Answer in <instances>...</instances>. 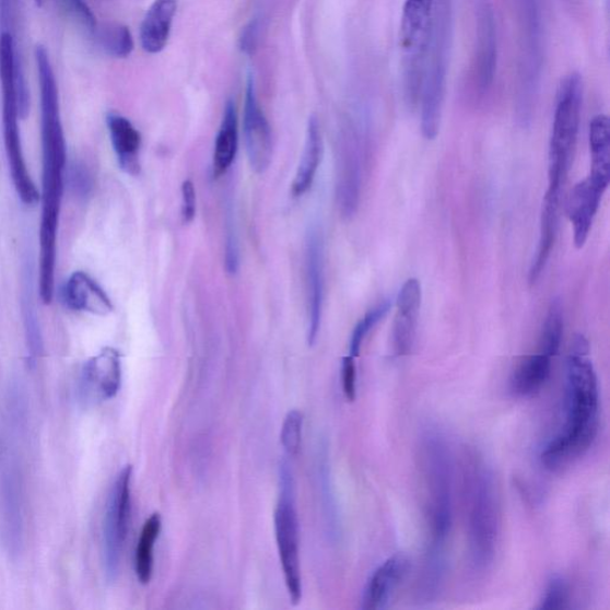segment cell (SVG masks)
<instances>
[{"mask_svg":"<svg viewBox=\"0 0 610 610\" xmlns=\"http://www.w3.org/2000/svg\"><path fill=\"white\" fill-rule=\"evenodd\" d=\"M35 62L42 106L43 216L39 227V298L48 305L55 297L57 238L64 189L66 140L61 122L59 87L47 48L37 45Z\"/></svg>","mask_w":610,"mask_h":610,"instance_id":"obj_1","label":"cell"},{"mask_svg":"<svg viewBox=\"0 0 610 610\" xmlns=\"http://www.w3.org/2000/svg\"><path fill=\"white\" fill-rule=\"evenodd\" d=\"M600 388L589 357V343L576 337L566 369V420L540 455L549 471H561L585 456L599 433Z\"/></svg>","mask_w":610,"mask_h":610,"instance_id":"obj_2","label":"cell"},{"mask_svg":"<svg viewBox=\"0 0 610 610\" xmlns=\"http://www.w3.org/2000/svg\"><path fill=\"white\" fill-rule=\"evenodd\" d=\"M420 471L430 542L423 574L444 577L447 540L454 524V457L445 435L434 427L422 431L419 443Z\"/></svg>","mask_w":610,"mask_h":610,"instance_id":"obj_3","label":"cell"},{"mask_svg":"<svg viewBox=\"0 0 610 610\" xmlns=\"http://www.w3.org/2000/svg\"><path fill=\"white\" fill-rule=\"evenodd\" d=\"M461 489L470 562L483 573L497 552L501 507L494 472L479 450L469 448L462 456Z\"/></svg>","mask_w":610,"mask_h":610,"instance_id":"obj_4","label":"cell"},{"mask_svg":"<svg viewBox=\"0 0 610 610\" xmlns=\"http://www.w3.org/2000/svg\"><path fill=\"white\" fill-rule=\"evenodd\" d=\"M0 87L3 98L4 144L11 179L26 206L39 201V192L26 167L19 119L30 113V95L16 56L15 38L11 32L0 34Z\"/></svg>","mask_w":610,"mask_h":610,"instance_id":"obj_5","label":"cell"},{"mask_svg":"<svg viewBox=\"0 0 610 610\" xmlns=\"http://www.w3.org/2000/svg\"><path fill=\"white\" fill-rule=\"evenodd\" d=\"M448 0H435L434 19L420 94L421 130L424 138L439 134L445 98L449 33Z\"/></svg>","mask_w":610,"mask_h":610,"instance_id":"obj_6","label":"cell"},{"mask_svg":"<svg viewBox=\"0 0 610 610\" xmlns=\"http://www.w3.org/2000/svg\"><path fill=\"white\" fill-rule=\"evenodd\" d=\"M583 99L582 78L572 73L563 79L556 96L549 150V185L563 191L577 143Z\"/></svg>","mask_w":610,"mask_h":610,"instance_id":"obj_7","label":"cell"},{"mask_svg":"<svg viewBox=\"0 0 610 610\" xmlns=\"http://www.w3.org/2000/svg\"><path fill=\"white\" fill-rule=\"evenodd\" d=\"M435 0H406L400 33L403 89L407 104L420 101L424 64L434 19Z\"/></svg>","mask_w":610,"mask_h":610,"instance_id":"obj_8","label":"cell"},{"mask_svg":"<svg viewBox=\"0 0 610 610\" xmlns=\"http://www.w3.org/2000/svg\"><path fill=\"white\" fill-rule=\"evenodd\" d=\"M274 529L290 599L298 603L302 599L298 519L293 473L286 464L281 468V495L274 513Z\"/></svg>","mask_w":610,"mask_h":610,"instance_id":"obj_9","label":"cell"},{"mask_svg":"<svg viewBox=\"0 0 610 610\" xmlns=\"http://www.w3.org/2000/svg\"><path fill=\"white\" fill-rule=\"evenodd\" d=\"M132 469L130 466L118 473L112 488L104 517V564L109 579H115L121 562L122 550L128 535L131 496L130 482Z\"/></svg>","mask_w":610,"mask_h":610,"instance_id":"obj_10","label":"cell"},{"mask_svg":"<svg viewBox=\"0 0 610 610\" xmlns=\"http://www.w3.org/2000/svg\"><path fill=\"white\" fill-rule=\"evenodd\" d=\"M244 136L250 167L258 174L267 171L272 161L271 128L265 117L256 94L255 79L248 77L245 110Z\"/></svg>","mask_w":610,"mask_h":610,"instance_id":"obj_11","label":"cell"},{"mask_svg":"<svg viewBox=\"0 0 610 610\" xmlns=\"http://www.w3.org/2000/svg\"><path fill=\"white\" fill-rule=\"evenodd\" d=\"M121 354L115 349L105 348L84 365L81 391L86 401H108L121 389Z\"/></svg>","mask_w":610,"mask_h":610,"instance_id":"obj_12","label":"cell"},{"mask_svg":"<svg viewBox=\"0 0 610 610\" xmlns=\"http://www.w3.org/2000/svg\"><path fill=\"white\" fill-rule=\"evenodd\" d=\"M16 460L8 447L0 449V511H2L5 536L9 547L12 542H21L22 513L21 484Z\"/></svg>","mask_w":610,"mask_h":610,"instance_id":"obj_13","label":"cell"},{"mask_svg":"<svg viewBox=\"0 0 610 610\" xmlns=\"http://www.w3.org/2000/svg\"><path fill=\"white\" fill-rule=\"evenodd\" d=\"M422 303L421 283L410 278L396 300L392 330V347L397 356L408 355L413 350Z\"/></svg>","mask_w":610,"mask_h":610,"instance_id":"obj_14","label":"cell"},{"mask_svg":"<svg viewBox=\"0 0 610 610\" xmlns=\"http://www.w3.org/2000/svg\"><path fill=\"white\" fill-rule=\"evenodd\" d=\"M497 64L495 13L486 0L477 8L476 83L484 94L493 85Z\"/></svg>","mask_w":610,"mask_h":610,"instance_id":"obj_15","label":"cell"},{"mask_svg":"<svg viewBox=\"0 0 610 610\" xmlns=\"http://www.w3.org/2000/svg\"><path fill=\"white\" fill-rule=\"evenodd\" d=\"M608 187L609 184L588 176L576 185L570 197L568 219L574 227V243L577 248L585 247Z\"/></svg>","mask_w":610,"mask_h":610,"instance_id":"obj_16","label":"cell"},{"mask_svg":"<svg viewBox=\"0 0 610 610\" xmlns=\"http://www.w3.org/2000/svg\"><path fill=\"white\" fill-rule=\"evenodd\" d=\"M407 572L408 561L401 554H395L386 562H383L366 582L362 608L365 610L387 608L394 593L406 577Z\"/></svg>","mask_w":610,"mask_h":610,"instance_id":"obj_17","label":"cell"},{"mask_svg":"<svg viewBox=\"0 0 610 610\" xmlns=\"http://www.w3.org/2000/svg\"><path fill=\"white\" fill-rule=\"evenodd\" d=\"M324 245L321 235L312 231L307 243V286L309 327L308 341L313 344L321 325L324 304Z\"/></svg>","mask_w":610,"mask_h":610,"instance_id":"obj_18","label":"cell"},{"mask_svg":"<svg viewBox=\"0 0 610 610\" xmlns=\"http://www.w3.org/2000/svg\"><path fill=\"white\" fill-rule=\"evenodd\" d=\"M63 297L68 307L75 312L106 316L114 305L105 291L82 271L74 272L64 285Z\"/></svg>","mask_w":610,"mask_h":610,"instance_id":"obj_19","label":"cell"},{"mask_svg":"<svg viewBox=\"0 0 610 610\" xmlns=\"http://www.w3.org/2000/svg\"><path fill=\"white\" fill-rule=\"evenodd\" d=\"M113 149L119 167L130 176L140 172L141 136L139 130L122 115L110 113L106 116Z\"/></svg>","mask_w":610,"mask_h":610,"instance_id":"obj_20","label":"cell"},{"mask_svg":"<svg viewBox=\"0 0 610 610\" xmlns=\"http://www.w3.org/2000/svg\"><path fill=\"white\" fill-rule=\"evenodd\" d=\"M178 0H154L141 24L140 42L144 51L157 55L168 43Z\"/></svg>","mask_w":610,"mask_h":610,"instance_id":"obj_21","label":"cell"},{"mask_svg":"<svg viewBox=\"0 0 610 610\" xmlns=\"http://www.w3.org/2000/svg\"><path fill=\"white\" fill-rule=\"evenodd\" d=\"M552 360V356L541 351L521 357L509 380L513 395L529 397L539 392L550 378Z\"/></svg>","mask_w":610,"mask_h":610,"instance_id":"obj_22","label":"cell"},{"mask_svg":"<svg viewBox=\"0 0 610 610\" xmlns=\"http://www.w3.org/2000/svg\"><path fill=\"white\" fill-rule=\"evenodd\" d=\"M322 153L324 143L320 126H318L317 119L312 117L308 125L307 139H305L304 151L293 184V193L295 196H302L312 187L318 166L321 164Z\"/></svg>","mask_w":610,"mask_h":610,"instance_id":"obj_23","label":"cell"},{"mask_svg":"<svg viewBox=\"0 0 610 610\" xmlns=\"http://www.w3.org/2000/svg\"><path fill=\"white\" fill-rule=\"evenodd\" d=\"M362 187V153L356 144L351 143L342 153L340 201L347 215L353 214L360 202Z\"/></svg>","mask_w":610,"mask_h":610,"instance_id":"obj_24","label":"cell"},{"mask_svg":"<svg viewBox=\"0 0 610 610\" xmlns=\"http://www.w3.org/2000/svg\"><path fill=\"white\" fill-rule=\"evenodd\" d=\"M238 143L237 115L235 104L225 105L221 128L216 138L214 153V176L220 177L234 162Z\"/></svg>","mask_w":610,"mask_h":610,"instance_id":"obj_25","label":"cell"},{"mask_svg":"<svg viewBox=\"0 0 610 610\" xmlns=\"http://www.w3.org/2000/svg\"><path fill=\"white\" fill-rule=\"evenodd\" d=\"M589 148L591 155L590 174L610 179V125L608 116L600 114L591 119Z\"/></svg>","mask_w":610,"mask_h":610,"instance_id":"obj_26","label":"cell"},{"mask_svg":"<svg viewBox=\"0 0 610 610\" xmlns=\"http://www.w3.org/2000/svg\"><path fill=\"white\" fill-rule=\"evenodd\" d=\"M162 532L161 514H153L145 520L136 552V573L142 585H149L153 575L154 548Z\"/></svg>","mask_w":610,"mask_h":610,"instance_id":"obj_27","label":"cell"},{"mask_svg":"<svg viewBox=\"0 0 610 610\" xmlns=\"http://www.w3.org/2000/svg\"><path fill=\"white\" fill-rule=\"evenodd\" d=\"M96 34L102 49L113 58L127 59L134 50V38L124 24L105 25Z\"/></svg>","mask_w":610,"mask_h":610,"instance_id":"obj_28","label":"cell"},{"mask_svg":"<svg viewBox=\"0 0 610 610\" xmlns=\"http://www.w3.org/2000/svg\"><path fill=\"white\" fill-rule=\"evenodd\" d=\"M564 333V316L562 303L554 300L543 322L539 351L554 357L561 350Z\"/></svg>","mask_w":610,"mask_h":610,"instance_id":"obj_29","label":"cell"},{"mask_svg":"<svg viewBox=\"0 0 610 610\" xmlns=\"http://www.w3.org/2000/svg\"><path fill=\"white\" fill-rule=\"evenodd\" d=\"M390 302H383L377 305L376 308L369 310L360 322L355 326L351 342H350V355L356 357L360 355L363 342L369 335V331L373 330L388 314L390 310Z\"/></svg>","mask_w":610,"mask_h":610,"instance_id":"obj_30","label":"cell"},{"mask_svg":"<svg viewBox=\"0 0 610 610\" xmlns=\"http://www.w3.org/2000/svg\"><path fill=\"white\" fill-rule=\"evenodd\" d=\"M60 8L73 22L89 33L97 32V19L85 0H58Z\"/></svg>","mask_w":610,"mask_h":610,"instance_id":"obj_31","label":"cell"},{"mask_svg":"<svg viewBox=\"0 0 610 610\" xmlns=\"http://www.w3.org/2000/svg\"><path fill=\"white\" fill-rule=\"evenodd\" d=\"M570 589L567 582L561 576H553L542 594L539 609L554 610L568 607Z\"/></svg>","mask_w":610,"mask_h":610,"instance_id":"obj_32","label":"cell"},{"mask_svg":"<svg viewBox=\"0 0 610 610\" xmlns=\"http://www.w3.org/2000/svg\"><path fill=\"white\" fill-rule=\"evenodd\" d=\"M302 427L303 415L298 410H291L284 420L281 433L282 445L290 456H295L298 453L302 442Z\"/></svg>","mask_w":610,"mask_h":610,"instance_id":"obj_33","label":"cell"},{"mask_svg":"<svg viewBox=\"0 0 610 610\" xmlns=\"http://www.w3.org/2000/svg\"><path fill=\"white\" fill-rule=\"evenodd\" d=\"M342 390L350 402L356 397V365L355 357L348 355L343 357L341 367Z\"/></svg>","mask_w":610,"mask_h":610,"instance_id":"obj_34","label":"cell"},{"mask_svg":"<svg viewBox=\"0 0 610 610\" xmlns=\"http://www.w3.org/2000/svg\"><path fill=\"white\" fill-rule=\"evenodd\" d=\"M183 193V218L184 222H191L196 214V191L192 181H184Z\"/></svg>","mask_w":610,"mask_h":610,"instance_id":"obj_35","label":"cell"},{"mask_svg":"<svg viewBox=\"0 0 610 610\" xmlns=\"http://www.w3.org/2000/svg\"><path fill=\"white\" fill-rule=\"evenodd\" d=\"M259 37V24L257 21H251L245 26L241 37V49L246 56L254 55L257 49Z\"/></svg>","mask_w":610,"mask_h":610,"instance_id":"obj_36","label":"cell"},{"mask_svg":"<svg viewBox=\"0 0 610 610\" xmlns=\"http://www.w3.org/2000/svg\"><path fill=\"white\" fill-rule=\"evenodd\" d=\"M73 185L78 192L82 195H89L92 188V179L89 174V171L84 168V166H75L73 172Z\"/></svg>","mask_w":610,"mask_h":610,"instance_id":"obj_37","label":"cell"},{"mask_svg":"<svg viewBox=\"0 0 610 610\" xmlns=\"http://www.w3.org/2000/svg\"><path fill=\"white\" fill-rule=\"evenodd\" d=\"M12 0H0V30L11 32Z\"/></svg>","mask_w":610,"mask_h":610,"instance_id":"obj_38","label":"cell"},{"mask_svg":"<svg viewBox=\"0 0 610 610\" xmlns=\"http://www.w3.org/2000/svg\"><path fill=\"white\" fill-rule=\"evenodd\" d=\"M34 3L37 8H43L45 4V0H34Z\"/></svg>","mask_w":610,"mask_h":610,"instance_id":"obj_39","label":"cell"}]
</instances>
